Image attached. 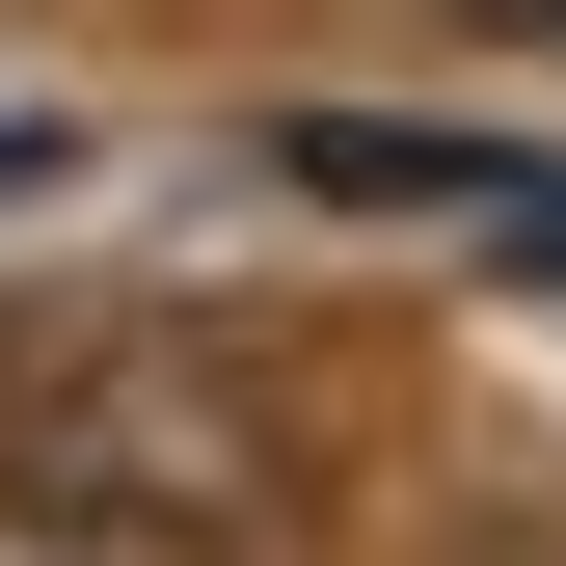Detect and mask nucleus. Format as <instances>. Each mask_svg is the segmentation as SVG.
<instances>
[{
	"label": "nucleus",
	"instance_id": "f03ea898",
	"mask_svg": "<svg viewBox=\"0 0 566 566\" xmlns=\"http://www.w3.org/2000/svg\"><path fill=\"white\" fill-rule=\"evenodd\" d=\"M485 243H513V270H566V163H485Z\"/></svg>",
	"mask_w": 566,
	"mask_h": 566
},
{
	"label": "nucleus",
	"instance_id": "7ed1b4c3",
	"mask_svg": "<svg viewBox=\"0 0 566 566\" xmlns=\"http://www.w3.org/2000/svg\"><path fill=\"white\" fill-rule=\"evenodd\" d=\"M432 28H539V54H566V0H432Z\"/></svg>",
	"mask_w": 566,
	"mask_h": 566
},
{
	"label": "nucleus",
	"instance_id": "f257e3e1",
	"mask_svg": "<svg viewBox=\"0 0 566 566\" xmlns=\"http://www.w3.org/2000/svg\"><path fill=\"white\" fill-rule=\"evenodd\" d=\"M0 485L54 539H135V566H243L297 513V378L243 324H82L0 378Z\"/></svg>",
	"mask_w": 566,
	"mask_h": 566
}]
</instances>
